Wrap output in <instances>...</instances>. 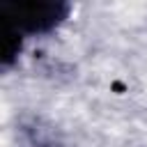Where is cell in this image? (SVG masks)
<instances>
[{
  "label": "cell",
  "mask_w": 147,
  "mask_h": 147,
  "mask_svg": "<svg viewBox=\"0 0 147 147\" xmlns=\"http://www.w3.org/2000/svg\"><path fill=\"white\" fill-rule=\"evenodd\" d=\"M21 44H23V37L16 30H11L7 23L0 21V62H2V67H9L16 60Z\"/></svg>",
  "instance_id": "7a4b0ae2"
},
{
  "label": "cell",
  "mask_w": 147,
  "mask_h": 147,
  "mask_svg": "<svg viewBox=\"0 0 147 147\" xmlns=\"http://www.w3.org/2000/svg\"><path fill=\"white\" fill-rule=\"evenodd\" d=\"M69 5L60 0H32V2H0V21L7 23L11 30L23 34H46L55 30L67 16Z\"/></svg>",
  "instance_id": "6da1fadb"
}]
</instances>
